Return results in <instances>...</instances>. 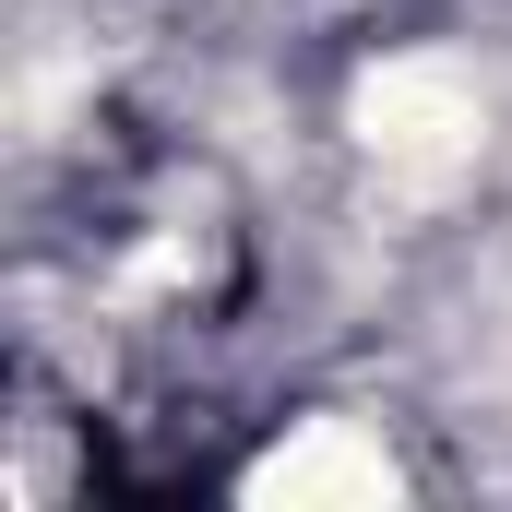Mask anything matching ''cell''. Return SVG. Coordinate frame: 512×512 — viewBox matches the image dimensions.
<instances>
[{"mask_svg":"<svg viewBox=\"0 0 512 512\" xmlns=\"http://www.w3.org/2000/svg\"><path fill=\"white\" fill-rule=\"evenodd\" d=\"M358 131H370V155H382L393 179L441 191L477 155V84L453 60H393V72H370V96H358Z\"/></svg>","mask_w":512,"mask_h":512,"instance_id":"1","label":"cell"}]
</instances>
